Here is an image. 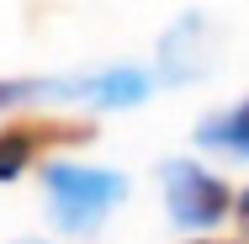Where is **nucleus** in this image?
Masks as SVG:
<instances>
[{"label": "nucleus", "mask_w": 249, "mask_h": 244, "mask_svg": "<svg viewBox=\"0 0 249 244\" xmlns=\"http://www.w3.org/2000/svg\"><path fill=\"white\" fill-rule=\"evenodd\" d=\"M96 128L90 122H43V117H27V122H5L0 128V181H16L27 165H37L43 154L69 144H90Z\"/></svg>", "instance_id": "nucleus-3"}, {"label": "nucleus", "mask_w": 249, "mask_h": 244, "mask_svg": "<svg viewBox=\"0 0 249 244\" xmlns=\"http://www.w3.org/2000/svg\"><path fill=\"white\" fill-rule=\"evenodd\" d=\"M196 144L201 149H223V154H239L249 159V101H239L233 112H217L196 128Z\"/></svg>", "instance_id": "nucleus-6"}, {"label": "nucleus", "mask_w": 249, "mask_h": 244, "mask_svg": "<svg viewBox=\"0 0 249 244\" xmlns=\"http://www.w3.org/2000/svg\"><path fill=\"white\" fill-rule=\"evenodd\" d=\"M233 218H239V234L249 239V186L239 191V202H233Z\"/></svg>", "instance_id": "nucleus-7"}, {"label": "nucleus", "mask_w": 249, "mask_h": 244, "mask_svg": "<svg viewBox=\"0 0 249 244\" xmlns=\"http://www.w3.org/2000/svg\"><path fill=\"white\" fill-rule=\"evenodd\" d=\"M154 80L143 69H101V75H85V80H48V96H80V101H96V106H138L149 101Z\"/></svg>", "instance_id": "nucleus-5"}, {"label": "nucleus", "mask_w": 249, "mask_h": 244, "mask_svg": "<svg viewBox=\"0 0 249 244\" xmlns=\"http://www.w3.org/2000/svg\"><path fill=\"white\" fill-rule=\"evenodd\" d=\"M196 244H217V239H196Z\"/></svg>", "instance_id": "nucleus-8"}, {"label": "nucleus", "mask_w": 249, "mask_h": 244, "mask_svg": "<svg viewBox=\"0 0 249 244\" xmlns=\"http://www.w3.org/2000/svg\"><path fill=\"white\" fill-rule=\"evenodd\" d=\"M43 191H48V218L64 234H90L101 218L127 196V181H122L117 170H90V165L48 159Z\"/></svg>", "instance_id": "nucleus-1"}, {"label": "nucleus", "mask_w": 249, "mask_h": 244, "mask_svg": "<svg viewBox=\"0 0 249 244\" xmlns=\"http://www.w3.org/2000/svg\"><path fill=\"white\" fill-rule=\"evenodd\" d=\"M233 202L239 196L228 191V181H217L212 170H201L191 159H170L164 165V207H170V218L180 228H196V234L217 228Z\"/></svg>", "instance_id": "nucleus-2"}, {"label": "nucleus", "mask_w": 249, "mask_h": 244, "mask_svg": "<svg viewBox=\"0 0 249 244\" xmlns=\"http://www.w3.org/2000/svg\"><path fill=\"white\" fill-rule=\"evenodd\" d=\"M217 58V38H212V21L201 11H186L164 38H159V75L164 80H201Z\"/></svg>", "instance_id": "nucleus-4"}]
</instances>
